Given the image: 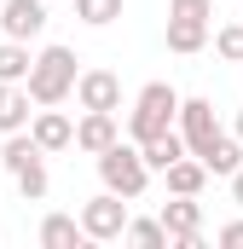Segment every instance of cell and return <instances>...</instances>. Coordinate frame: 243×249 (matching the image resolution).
Wrapping results in <instances>:
<instances>
[{"instance_id": "obj_1", "label": "cell", "mask_w": 243, "mask_h": 249, "mask_svg": "<svg viewBox=\"0 0 243 249\" xmlns=\"http://www.w3.org/2000/svg\"><path fill=\"white\" fill-rule=\"evenodd\" d=\"M168 127H180V93L168 81H145L139 99H133V110H127V139L133 145H151Z\"/></svg>"}, {"instance_id": "obj_2", "label": "cell", "mask_w": 243, "mask_h": 249, "mask_svg": "<svg viewBox=\"0 0 243 249\" xmlns=\"http://www.w3.org/2000/svg\"><path fill=\"white\" fill-rule=\"evenodd\" d=\"M75 81H81V70H75V53L69 47H41L35 53V70H29V99L35 105H64L69 93H75Z\"/></svg>"}, {"instance_id": "obj_3", "label": "cell", "mask_w": 243, "mask_h": 249, "mask_svg": "<svg viewBox=\"0 0 243 249\" xmlns=\"http://www.w3.org/2000/svg\"><path fill=\"white\" fill-rule=\"evenodd\" d=\"M99 180L116 191V197L133 203V197H145V186H151V162H145L139 145H122V139H116V145L99 157Z\"/></svg>"}, {"instance_id": "obj_4", "label": "cell", "mask_w": 243, "mask_h": 249, "mask_svg": "<svg viewBox=\"0 0 243 249\" xmlns=\"http://www.w3.org/2000/svg\"><path fill=\"white\" fill-rule=\"evenodd\" d=\"M127 197H116V191L104 186L99 197H87L81 203V226H87V244H116V238H127Z\"/></svg>"}, {"instance_id": "obj_5", "label": "cell", "mask_w": 243, "mask_h": 249, "mask_svg": "<svg viewBox=\"0 0 243 249\" xmlns=\"http://www.w3.org/2000/svg\"><path fill=\"white\" fill-rule=\"evenodd\" d=\"M162 226H168V244L174 249H203V203L197 197L162 203Z\"/></svg>"}, {"instance_id": "obj_6", "label": "cell", "mask_w": 243, "mask_h": 249, "mask_svg": "<svg viewBox=\"0 0 243 249\" xmlns=\"http://www.w3.org/2000/svg\"><path fill=\"white\" fill-rule=\"evenodd\" d=\"M180 133H185V145H191V157H203V151L220 139L214 105H208V99H180Z\"/></svg>"}, {"instance_id": "obj_7", "label": "cell", "mask_w": 243, "mask_h": 249, "mask_svg": "<svg viewBox=\"0 0 243 249\" xmlns=\"http://www.w3.org/2000/svg\"><path fill=\"white\" fill-rule=\"evenodd\" d=\"M75 105H81V110H122V75L116 70H81Z\"/></svg>"}, {"instance_id": "obj_8", "label": "cell", "mask_w": 243, "mask_h": 249, "mask_svg": "<svg viewBox=\"0 0 243 249\" xmlns=\"http://www.w3.org/2000/svg\"><path fill=\"white\" fill-rule=\"evenodd\" d=\"M0 35H12V41L47 35V6H41V0H6V6H0Z\"/></svg>"}, {"instance_id": "obj_9", "label": "cell", "mask_w": 243, "mask_h": 249, "mask_svg": "<svg viewBox=\"0 0 243 249\" xmlns=\"http://www.w3.org/2000/svg\"><path fill=\"white\" fill-rule=\"evenodd\" d=\"M116 139H122L116 110H87V116L75 122V151H87V157H104Z\"/></svg>"}, {"instance_id": "obj_10", "label": "cell", "mask_w": 243, "mask_h": 249, "mask_svg": "<svg viewBox=\"0 0 243 249\" xmlns=\"http://www.w3.org/2000/svg\"><path fill=\"white\" fill-rule=\"evenodd\" d=\"M29 133L41 139V151H47V157H52V151H69V145H75V122L64 116L58 105H41V110H35V122H29Z\"/></svg>"}, {"instance_id": "obj_11", "label": "cell", "mask_w": 243, "mask_h": 249, "mask_svg": "<svg viewBox=\"0 0 243 249\" xmlns=\"http://www.w3.org/2000/svg\"><path fill=\"white\" fill-rule=\"evenodd\" d=\"M29 105H35V99H29L23 81H0V139H6V133H23V127L35 122Z\"/></svg>"}, {"instance_id": "obj_12", "label": "cell", "mask_w": 243, "mask_h": 249, "mask_svg": "<svg viewBox=\"0 0 243 249\" xmlns=\"http://www.w3.org/2000/svg\"><path fill=\"white\" fill-rule=\"evenodd\" d=\"M203 47H208V18H168V53L191 58Z\"/></svg>"}, {"instance_id": "obj_13", "label": "cell", "mask_w": 243, "mask_h": 249, "mask_svg": "<svg viewBox=\"0 0 243 249\" xmlns=\"http://www.w3.org/2000/svg\"><path fill=\"white\" fill-rule=\"evenodd\" d=\"M139 151H145L151 174H168V168H174L180 157H191V145H185V133H180V127H168L162 139H151V145H139Z\"/></svg>"}, {"instance_id": "obj_14", "label": "cell", "mask_w": 243, "mask_h": 249, "mask_svg": "<svg viewBox=\"0 0 243 249\" xmlns=\"http://www.w3.org/2000/svg\"><path fill=\"white\" fill-rule=\"evenodd\" d=\"M203 168L220 174V180H232V174L243 168V139H238V133H220V139L203 151Z\"/></svg>"}, {"instance_id": "obj_15", "label": "cell", "mask_w": 243, "mask_h": 249, "mask_svg": "<svg viewBox=\"0 0 243 249\" xmlns=\"http://www.w3.org/2000/svg\"><path fill=\"white\" fill-rule=\"evenodd\" d=\"M81 238H87L81 214H47L41 220V249H75Z\"/></svg>"}, {"instance_id": "obj_16", "label": "cell", "mask_w": 243, "mask_h": 249, "mask_svg": "<svg viewBox=\"0 0 243 249\" xmlns=\"http://www.w3.org/2000/svg\"><path fill=\"white\" fill-rule=\"evenodd\" d=\"M162 180H168V191H174V197H203V186H208V168H203V157H180V162H174Z\"/></svg>"}, {"instance_id": "obj_17", "label": "cell", "mask_w": 243, "mask_h": 249, "mask_svg": "<svg viewBox=\"0 0 243 249\" xmlns=\"http://www.w3.org/2000/svg\"><path fill=\"white\" fill-rule=\"evenodd\" d=\"M47 151H41V139L23 127V133H6V145H0V162H6V174H17V168H29V162H41Z\"/></svg>"}, {"instance_id": "obj_18", "label": "cell", "mask_w": 243, "mask_h": 249, "mask_svg": "<svg viewBox=\"0 0 243 249\" xmlns=\"http://www.w3.org/2000/svg\"><path fill=\"white\" fill-rule=\"evenodd\" d=\"M29 70H35V53H29V41H0V81H29Z\"/></svg>"}, {"instance_id": "obj_19", "label": "cell", "mask_w": 243, "mask_h": 249, "mask_svg": "<svg viewBox=\"0 0 243 249\" xmlns=\"http://www.w3.org/2000/svg\"><path fill=\"white\" fill-rule=\"evenodd\" d=\"M12 180H17V197H23V203H41V197L52 191V180H47V157H41V162H29V168H17Z\"/></svg>"}, {"instance_id": "obj_20", "label": "cell", "mask_w": 243, "mask_h": 249, "mask_svg": "<svg viewBox=\"0 0 243 249\" xmlns=\"http://www.w3.org/2000/svg\"><path fill=\"white\" fill-rule=\"evenodd\" d=\"M75 18H81L87 29H104V23L122 18V0H75Z\"/></svg>"}, {"instance_id": "obj_21", "label": "cell", "mask_w": 243, "mask_h": 249, "mask_svg": "<svg viewBox=\"0 0 243 249\" xmlns=\"http://www.w3.org/2000/svg\"><path fill=\"white\" fill-rule=\"evenodd\" d=\"M127 244H139V249H162V244H168L162 214H156V220H127Z\"/></svg>"}, {"instance_id": "obj_22", "label": "cell", "mask_w": 243, "mask_h": 249, "mask_svg": "<svg viewBox=\"0 0 243 249\" xmlns=\"http://www.w3.org/2000/svg\"><path fill=\"white\" fill-rule=\"evenodd\" d=\"M214 53L226 64H243V23H220L214 29Z\"/></svg>"}, {"instance_id": "obj_23", "label": "cell", "mask_w": 243, "mask_h": 249, "mask_svg": "<svg viewBox=\"0 0 243 249\" xmlns=\"http://www.w3.org/2000/svg\"><path fill=\"white\" fill-rule=\"evenodd\" d=\"M168 18H214V0H168Z\"/></svg>"}, {"instance_id": "obj_24", "label": "cell", "mask_w": 243, "mask_h": 249, "mask_svg": "<svg viewBox=\"0 0 243 249\" xmlns=\"http://www.w3.org/2000/svg\"><path fill=\"white\" fill-rule=\"evenodd\" d=\"M220 244H226V249H243V220H226V226H220Z\"/></svg>"}, {"instance_id": "obj_25", "label": "cell", "mask_w": 243, "mask_h": 249, "mask_svg": "<svg viewBox=\"0 0 243 249\" xmlns=\"http://www.w3.org/2000/svg\"><path fill=\"white\" fill-rule=\"evenodd\" d=\"M232 203H243V168L232 174Z\"/></svg>"}, {"instance_id": "obj_26", "label": "cell", "mask_w": 243, "mask_h": 249, "mask_svg": "<svg viewBox=\"0 0 243 249\" xmlns=\"http://www.w3.org/2000/svg\"><path fill=\"white\" fill-rule=\"evenodd\" d=\"M238 139H243V110H238Z\"/></svg>"}]
</instances>
